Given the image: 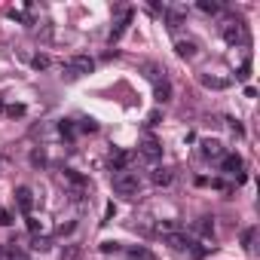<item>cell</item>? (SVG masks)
<instances>
[{
	"mask_svg": "<svg viewBox=\"0 0 260 260\" xmlns=\"http://www.w3.org/2000/svg\"><path fill=\"white\" fill-rule=\"evenodd\" d=\"M138 153L144 156V160H150V162H156L162 156V144L156 141V138H144L141 141V147H138Z\"/></svg>",
	"mask_w": 260,
	"mask_h": 260,
	"instance_id": "5b68a950",
	"label": "cell"
},
{
	"mask_svg": "<svg viewBox=\"0 0 260 260\" xmlns=\"http://www.w3.org/2000/svg\"><path fill=\"white\" fill-rule=\"evenodd\" d=\"M156 233H160V236H172V233H178V220H160V223H156Z\"/></svg>",
	"mask_w": 260,
	"mask_h": 260,
	"instance_id": "ac0fdd59",
	"label": "cell"
},
{
	"mask_svg": "<svg viewBox=\"0 0 260 260\" xmlns=\"http://www.w3.org/2000/svg\"><path fill=\"white\" fill-rule=\"evenodd\" d=\"M31 162L37 165V168H40V165H46V153H43V150H34V153H31Z\"/></svg>",
	"mask_w": 260,
	"mask_h": 260,
	"instance_id": "cb8c5ba5",
	"label": "cell"
},
{
	"mask_svg": "<svg viewBox=\"0 0 260 260\" xmlns=\"http://www.w3.org/2000/svg\"><path fill=\"white\" fill-rule=\"evenodd\" d=\"M160 117H162V114H160V110H153V114H150V117H147V122H150V126H156V122H160Z\"/></svg>",
	"mask_w": 260,
	"mask_h": 260,
	"instance_id": "f546056e",
	"label": "cell"
},
{
	"mask_svg": "<svg viewBox=\"0 0 260 260\" xmlns=\"http://www.w3.org/2000/svg\"><path fill=\"white\" fill-rule=\"evenodd\" d=\"M64 233H74V220H71V223H61V227H59V236H64Z\"/></svg>",
	"mask_w": 260,
	"mask_h": 260,
	"instance_id": "f1b7e54d",
	"label": "cell"
},
{
	"mask_svg": "<svg viewBox=\"0 0 260 260\" xmlns=\"http://www.w3.org/2000/svg\"><path fill=\"white\" fill-rule=\"evenodd\" d=\"M165 245L175 248V251H187V248L193 245V239H187L184 233H172V236H165Z\"/></svg>",
	"mask_w": 260,
	"mask_h": 260,
	"instance_id": "30bf717a",
	"label": "cell"
},
{
	"mask_svg": "<svg viewBox=\"0 0 260 260\" xmlns=\"http://www.w3.org/2000/svg\"><path fill=\"white\" fill-rule=\"evenodd\" d=\"M120 251V242H101V254H117Z\"/></svg>",
	"mask_w": 260,
	"mask_h": 260,
	"instance_id": "d4e9b609",
	"label": "cell"
},
{
	"mask_svg": "<svg viewBox=\"0 0 260 260\" xmlns=\"http://www.w3.org/2000/svg\"><path fill=\"white\" fill-rule=\"evenodd\" d=\"M172 180H175V175L168 172V168H156V172H153V184L156 187H168Z\"/></svg>",
	"mask_w": 260,
	"mask_h": 260,
	"instance_id": "5bb4252c",
	"label": "cell"
},
{
	"mask_svg": "<svg viewBox=\"0 0 260 260\" xmlns=\"http://www.w3.org/2000/svg\"><path fill=\"white\" fill-rule=\"evenodd\" d=\"M6 260H28V251H21V248H16V242H13V248L6 251Z\"/></svg>",
	"mask_w": 260,
	"mask_h": 260,
	"instance_id": "44dd1931",
	"label": "cell"
},
{
	"mask_svg": "<svg viewBox=\"0 0 260 260\" xmlns=\"http://www.w3.org/2000/svg\"><path fill=\"white\" fill-rule=\"evenodd\" d=\"M129 257L132 260H153V254L147 251V248H141V245L138 248H129Z\"/></svg>",
	"mask_w": 260,
	"mask_h": 260,
	"instance_id": "ffe728a7",
	"label": "cell"
},
{
	"mask_svg": "<svg viewBox=\"0 0 260 260\" xmlns=\"http://www.w3.org/2000/svg\"><path fill=\"white\" fill-rule=\"evenodd\" d=\"M199 83L205 86V89H214V92H220V89H230V80H227V77H211V74H202V77H199Z\"/></svg>",
	"mask_w": 260,
	"mask_h": 260,
	"instance_id": "9c48e42d",
	"label": "cell"
},
{
	"mask_svg": "<svg viewBox=\"0 0 260 260\" xmlns=\"http://www.w3.org/2000/svg\"><path fill=\"white\" fill-rule=\"evenodd\" d=\"M199 147H202V156H205V160H223V153H227V150H223V144L218 141V138H202L199 141Z\"/></svg>",
	"mask_w": 260,
	"mask_h": 260,
	"instance_id": "277c9868",
	"label": "cell"
},
{
	"mask_svg": "<svg viewBox=\"0 0 260 260\" xmlns=\"http://www.w3.org/2000/svg\"><path fill=\"white\" fill-rule=\"evenodd\" d=\"M80 132H98V122L95 120H83L80 122Z\"/></svg>",
	"mask_w": 260,
	"mask_h": 260,
	"instance_id": "484cf974",
	"label": "cell"
},
{
	"mask_svg": "<svg viewBox=\"0 0 260 260\" xmlns=\"http://www.w3.org/2000/svg\"><path fill=\"white\" fill-rule=\"evenodd\" d=\"M248 77H251V64H248V61H245V64L239 67V74H236V80H239V83H245V80H248Z\"/></svg>",
	"mask_w": 260,
	"mask_h": 260,
	"instance_id": "7402d4cb",
	"label": "cell"
},
{
	"mask_svg": "<svg viewBox=\"0 0 260 260\" xmlns=\"http://www.w3.org/2000/svg\"><path fill=\"white\" fill-rule=\"evenodd\" d=\"M0 107H3V95H0Z\"/></svg>",
	"mask_w": 260,
	"mask_h": 260,
	"instance_id": "4dcf8cb0",
	"label": "cell"
},
{
	"mask_svg": "<svg viewBox=\"0 0 260 260\" xmlns=\"http://www.w3.org/2000/svg\"><path fill=\"white\" fill-rule=\"evenodd\" d=\"M199 9L205 16H218L220 13V3H218V0H199Z\"/></svg>",
	"mask_w": 260,
	"mask_h": 260,
	"instance_id": "e0dca14e",
	"label": "cell"
},
{
	"mask_svg": "<svg viewBox=\"0 0 260 260\" xmlns=\"http://www.w3.org/2000/svg\"><path fill=\"white\" fill-rule=\"evenodd\" d=\"M254 242H257V227H248V230L242 233V245H245V251H254V248H257Z\"/></svg>",
	"mask_w": 260,
	"mask_h": 260,
	"instance_id": "2e32d148",
	"label": "cell"
},
{
	"mask_svg": "<svg viewBox=\"0 0 260 260\" xmlns=\"http://www.w3.org/2000/svg\"><path fill=\"white\" fill-rule=\"evenodd\" d=\"M6 117H25V104H9L6 107Z\"/></svg>",
	"mask_w": 260,
	"mask_h": 260,
	"instance_id": "603a6c76",
	"label": "cell"
},
{
	"mask_svg": "<svg viewBox=\"0 0 260 260\" xmlns=\"http://www.w3.org/2000/svg\"><path fill=\"white\" fill-rule=\"evenodd\" d=\"M59 132L64 135V138H74V126H71V122H67V120L61 122V126H59Z\"/></svg>",
	"mask_w": 260,
	"mask_h": 260,
	"instance_id": "4316f807",
	"label": "cell"
},
{
	"mask_svg": "<svg viewBox=\"0 0 260 260\" xmlns=\"http://www.w3.org/2000/svg\"><path fill=\"white\" fill-rule=\"evenodd\" d=\"M61 71L67 80H77V77H83V74H92L95 71V61L89 59V55H71L64 64H61Z\"/></svg>",
	"mask_w": 260,
	"mask_h": 260,
	"instance_id": "6da1fadb",
	"label": "cell"
},
{
	"mask_svg": "<svg viewBox=\"0 0 260 260\" xmlns=\"http://www.w3.org/2000/svg\"><path fill=\"white\" fill-rule=\"evenodd\" d=\"M129 21H132V9H122V13H120V19L114 21V28H110V43H117L120 37H122V34H126V28H129Z\"/></svg>",
	"mask_w": 260,
	"mask_h": 260,
	"instance_id": "8992f818",
	"label": "cell"
},
{
	"mask_svg": "<svg viewBox=\"0 0 260 260\" xmlns=\"http://www.w3.org/2000/svg\"><path fill=\"white\" fill-rule=\"evenodd\" d=\"M175 52L180 55V59H193V55H196V43L193 40H175Z\"/></svg>",
	"mask_w": 260,
	"mask_h": 260,
	"instance_id": "8fae6325",
	"label": "cell"
},
{
	"mask_svg": "<svg viewBox=\"0 0 260 260\" xmlns=\"http://www.w3.org/2000/svg\"><path fill=\"white\" fill-rule=\"evenodd\" d=\"M168 98H172V83H168V80L156 83V101H160V104H165Z\"/></svg>",
	"mask_w": 260,
	"mask_h": 260,
	"instance_id": "9a60e30c",
	"label": "cell"
},
{
	"mask_svg": "<svg viewBox=\"0 0 260 260\" xmlns=\"http://www.w3.org/2000/svg\"><path fill=\"white\" fill-rule=\"evenodd\" d=\"M193 230H196L199 236H205V239H211V236H214V223H211L208 218H199V220L193 223Z\"/></svg>",
	"mask_w": 260,
	"mask_h": 260,
	"instance_id": "4fadbf2b",
	"label": "cell"
},
{
	"mask_svg": "<svg viewBox=\"0 0 260 260\" xmlns=\"http://www.w3.org/2000/svg\"><path fill=\"white\" fill-rule=\"evenodd\" d=\"M220 172H223V175H239V172H242V156H239V153H223Z\"/></svg>",
	"mask_w": 260,
	"mask_h": 260,
	"instance_id": "52a82bcc",
	"label": "cell"
},
{
	"mask_svg": "<svg viewBox=\"0 0 260 260\" xmlns=\"http://www.w3.org/2000/svg\"><path fill=\"white\" fill-rule=\"evenodd\" d=\"M31 67H34V71H46V67H49V55L37 52V55H34V59H31Z\"/></svg>",
	"mask_w": 260,
	"mask_h": 260,
	"instance_id": "d6986e66",
	"label": "cell"
},
{
	"mask_svg": "<svg viewBox=\"0 0 260 260\" xmlns=\"http://www.w3.org/2000/svg\"><path fill=\"white\" fill-rule=\"evenodd\" d=\"M223 40H227V43H242L245 40V25L239 19H227V21H223Z\"/></svg>",
	"mask_w": 260,
	"mask_h": 260,
	"instance_id": "3957f363",
	"label": "cell"
},
{
	"mask_svg": "<svg viewBox=\"0 0 260 260\" xmlns=\"http://www.w3.org/2000/svg\"><path fill=\"white\" fill-rule=\"evenodd\" d=\"M16 208L21 211V214H31V208H34V193L28 187H19L16 190Z\"/></svg>",
	"mask_w": 260,
	"mask_h": 260,
	"instance_id": "ba28073f",
	"label": "cell"
},
{
	"mask_svg": "<svg viewBox=\"0 0 260 260\" xmlns=\"http://www.w3.org/2000/svg\"><path fill=\"white\" fill-rule=\"evenodd\" d=\"M9 223H13V214H9V211H0V227H9Z\"/></svg>",
	"mask_w": 260,
	"mask_h": 260,
	"instance_id": "83f0119b",
	"label": "cell"
},
{
	"mask_svg": "<svg viewBox=\"0 0 260 260\" xmlns=\"http://www.w3.org/2000/svg\"><path fill=\"white\" fill-rule=\"evenodd\" d=\"M129 160H132V156H129L126 150H117L114 156H110V168H114V172H126V165H129Z\"/></svg>",
	"mask_w": 260,
	"mask_h": 260,
	"instance_id": "7c38bea8",
	"label": "cell"
},
{
	"mask_svg": "<svg viewBox=\"0 0 260 260\" xmlns=\"http://www.w3.org/2000/svg\"><path fill=\"white\" fill-rule=\"evenodd\" d=\"M114 190L120 196H135L141 190V178L135 172H129V168H126V172H117L114 175Z\"/></svg>",
	"mask_w": 260,
	"mask_h": 260,
	"instance_id": "7a4b0ae2",
	"label": "cell"
}]
</instances>
